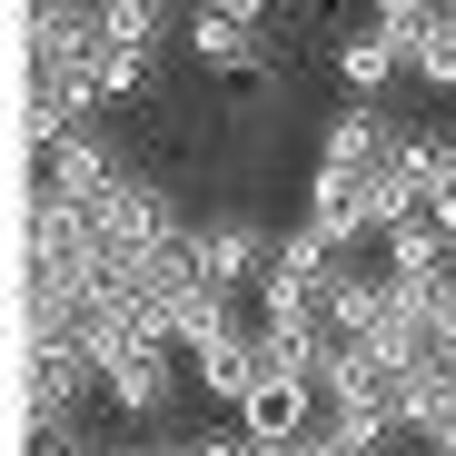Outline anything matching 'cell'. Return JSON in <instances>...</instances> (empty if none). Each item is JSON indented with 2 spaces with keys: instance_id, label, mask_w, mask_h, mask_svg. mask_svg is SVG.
<instances>
[{
  "instance_id": "4",
  "label": "cell",
  "mask_w": 456,
  "mask_h": 456,
  "mask_svg": "<svg viewBox=\"0 0 456 456\" xmlns=\"http://www.w3.org/2000/svg\"><path fill=\"white\" fill-rule=\"evenodd\" d=\"M100 397H110L129 427L159 436V417L179 407V347H119V357L100 367Z\"/></svg>"
},
{
  "instance_id": "5",
  "label": "cell",
  "mask_w": 456,
  "mask_h": 456,
  "mask_svg": "<svg viewBox=\"0 0 456 456\" xmlns=\"http://www.w3.org/2000/svg\"><path fill=\"white\" fill-rule=\"evenodd\" d=\"M258 50H268V0H208V11H189V60L199 69L248 80Z\"/></svg>"
},
{
  "instance_id": "2",
  "label": "cell",
  "mask_w": 456,
  "mask_h": 456,
  "mask_svg": "<svg viewBox=\"0 0 456 456\" xmlns=\"http://www.w3.org/2000/svg\"><path fill=\"white\" fill-rule=\"evenodd\" d=\"M407 159V119L397 110H367V100H338L328 129H318V169H347V179H377Z\"/></svg>"
},
{
  "instance_id": "8",
  "label": "cell",
  "mask_w": 456,
  "mask_h": 456,
  "mask_svg": "<svg viewBox=\"0 0 456 456\" xmlns=\"http://www.w3.org/2000/svg\"><path fill=\"white\" fill-rule=\"evenodd\" d=\"M308 228L338 248V258H357L367 239H377V218H367V179H347V169H318L308 179Z\"/></svg>"
},
{
  "instance_id": "9",
  "label": "cell",
  "mask_w": 456,
  "mask_h": 456,
  "mask_svg": "<svg viewBox=\"0 0 456 456\" xmlns=\"http://www.w3.org/2000/svg\"><path fill=\"white\" fill-rule=\"evenodd\" d=\"M436 20H446L436 0H377V11H367V30L387 40V50H407V69H417V50L436 40Z\"/></svg>"
},
{
  "instance_id": "10",
  "label": "cell",
  "mask_w": 456,
  "mask_h": 456,
  "mask_svg": "<svg viewBox=\"0 0 456 456\" xmlns=\"http://www.w3.org/2000/svg\"><path fill=\"white\" fill-rule=\"evenodd\" d=\"M417 90H446V100H456V0H446V20H436V40L417 50Z\"/></svg>"
},
{
  "instance_id": "3",
  "label": "cell",
  "mask_w": 456,
  "mask_h": 456,
  "mask_svg": "<svg viewBox=\"0 0 456 456\" xmlns=\"http://www.w3.org/2000/svg\"><path fill=\"white\" fill-rule=\"evenodd\" d=\"M318 427H328L318 377H258V387L239 397V436L248 446H308Z\"/></svg>"
},
{
  "instance_id": "6",
  "label": "cell",
  "mask_w": 456,
  "mask_h": 456,
  "mask_svg": "<svg viewBox=\"0 0 456 456\" xmlns=\"http://www.w3.org/2000/svg\"><path fill=\"white\" fill-rule=\"evenodd\" d=\"M90 397H100V357H90V347H40V357H20V427H30V417H90Z\"/></svg>"
},
{
  "instance_id": "1",
  "label": "cell",
  "mask_w": 456,
  "mask_h": 456,
  "mask_svg": "<svg viewBox=\"0 0 456 456\" xmlns=\"http://www.w3.org/2000/svg\"><path fill=\"white\" fill-rule=\"evenodd\" d=\"M278 239L288 228H268L258 208H218V218H199V278L208 288H228V297H268V268H278Z\"/></svg>"
},
{
  "instance_id": "7",
  "label": "cell",
  "mask_w": 456,
  "mask_h": 456,
  "mask_svg": "<svg viewBox=\"0 0 456 456\" xmlns=\"http://www.w3.org/2000/svg\"><path fill=\"white\" fill-rule=\"evenodd\" d=\"M328 60H338V90H347V100H367V110H387V100H397V80H417L407 50H387L367 20H357V30H338V40H328Z\"/></svg>"
}]
</instances>
